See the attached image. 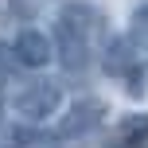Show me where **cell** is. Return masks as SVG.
I'll use <instances>...</instances> for the list:
<instances>
[{"instance_id": "cell-3", "label": "cell", "mask_w": 148, "mask_h": 148, "mask_svg": "<svg viewBox=\"0 0 148 148\" xmlns=\"http://www.w3.org/2000/svg\"><path fill=\"white\" fill-rule=\"evenodd\" d=\"M136 51H140V47H136L129 35H105V39H101V51H97L101 70L113 74V78H125V86L133 82V90H140V82H136V78H140Z\"/></svg>"}, {"instance_id": "cell-6", "label": "cell", "mask_w": 148, "mask_h": 148, "mask_svg": "<svg viewBox=\"0 0 148 148\" xmlns=\"http://www.w3.org/2000/svg\"><path fill=\"white\" fill-rule=\"evenodd\" d=\"M59 20L62 23H70V27H78L82 35L90 39V43H101L105 39V16L97 12L94 4H82V0H74V4H66L59 12Z\"/></svg>"}, {"instance_id": "cell-4", "label": "cell", "mask_w": 148, "mask_h": 148, "mask_svg": "<svg viewBox=\"0 0 148 148\" xmlns=\"http://www.w3.org/2000/svg\"><path fill=\"white\" fill-rule=\"evenodd\" d=\"M105 121V101L101 97H78V101L66 105V113L55 125V140H78V136L94 133Z\"/></svg>"}, {"instance_id": "cell-5", "label": "cell", "mask_w": 148, "mask_h": 148, "mask_svg": "<svg viewBox=\"0 0 148 148\" xmlns=\"http://www.w3.org/2000/svg\"><path fill=\"white\" fill-rule=\"evenodd\" d=\"M8 51H12V62H20V66H27V70H43L47 62L55 59L51 35H47V31H39V27H20Z\"/></svg>"}, {"instance_id": "cell-8", "label": "cell", "mask_w": 148, "mask_h": 148, "mask_svg": "<svg viewBox=\"0 0 148 148\" xmlns=\"http://www.w3.org/2000/svg\"><path fill=\"white\" fill-rule=\"evenodd\" d=\"M121 140H125V144L148 140V113H129V117L121 121Z\"/></svg>"}, {"instance_id": "cell-10", "label": "cell", "mask_w": 148, "mask_h": 148, "mask_svg": "<svg viewBox=\"0 0 148 148\" xmlns=\"http://www.w3.org/2000/svg\"><path fill=\"white\" fill-rule=\"evenodd\" d=\"M8 4H12L16 16H39V12H47L55 0H8Z\"/></svg>"}, {"instance_id": "cell-11", "label": "cell", "mask_w": 148, "mask_h": 148, "mask_svg": "<svg viewBox=\"0 0 148 148\" xmlns=\"http://www.w3.org/2000/svg\"><path fill=\"white\" fill-rule=\"evenodd\" d=\"M8 82H12V51L0 47V90H4Z\"/></svg>"}, {"instance_id": "cell-2", "label": "cell", "mask_w": 148, "mask_h": 148, "mask_svg": "<svg viewBox=\"0 0 148 148\" xmlns=\"http://www.w3.org/2000/svg\"><path fill=\"white\" fill-rule=\"evenodd\" d=\"M51 43H55V59H59L62 74H70V78H82V74L90 70V62H94V43H90V39L82 35L78 27H70V23L55 20Z\"/></svg>"}, {"instance_id": "cell-9", "label": "cell", "mask_w": 148, "mask_h": 148, "mask_svg": "<svg viewBox=\"0 0 148 148\" xmlns=\"http://www.w3.org/2000/svg\"><path fill=\"white\" fill-rule=\"evenodd\" d=\"M129 39L136 47H148V4H136L129 16Z\"/></svg>"}, {"instance_id": "cell-7", "label": "cell", "mask_w": 148, "mask_h": 148, "mask_svg": "<svg viewBox=\"0 0 148 148\" xmlns=\"http://www.w3.org/2000/svg\"><path fill=\"white\" fill-rule=\"evenodd\" d=\"M8 148H59V140H55V133H43L39 125L23 121V125H16V129H12Z\"/></svg>"}, {"instance_id": "cell-1", "label": "cell", "mask_w": 148, "mask_h": 148, "mask_svg": "<svg viewBox=\"0 0 148 148\" xmlns=\"http://www.w3.org/2000/svg\"><path fill=\"white\" fill-rule=\"evenodd\" d=\"M8 105L16 109L20 121H31V125H43L55 113L62 109V86L55 78H43V74H23V78L8 82Z\"/></svg>"}]
</instances>
